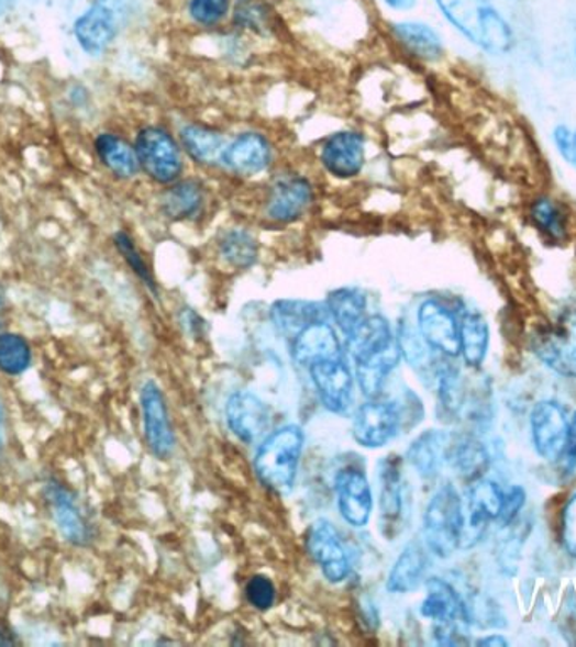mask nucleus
<instances>
[{
  "instance_id": "obj_10",
  "label": "nucleus",
  "mask_w": 576,
  "mask_h": 647,
  "mask_svg": "<svg viewBox=\"0 0 576 647\" xmlns=\"http://www.w3.org/2000/svg\"><path fill=\"white\" fill-rule=\"evenodd\" d=\"M142 423H144L145 442L157 459L166 460L174 453L176 437L170 425L169 410L159 384L154 380L145 381L141 390Z\"/></svg>"
},
{
  "instance_id": "obj_49",
  "label": "nucleus",
  "mask_w": 576,
  "mask_h": 647,
  "mask_svg": "<svg viewBox=\"0 0 576 647\" xmlns=\"http://www.w3.org/2000/svg\"><path fill=\"white\" fill-rule=\"evenodd\" d=\"M385 4L395 11H410L417 4V0H385Z\"/></svg>"
},
{
  "instance_id": "obj_19",
  "label": "nucleus",
  "mask_w": 576,
  "mask_h": 647,
  "mask_svg": "<svg viewBox=\"0 0 576 647\" xmlns=\"http://www.w3.org/2000/svg\"><path fill=\"white\" fill-rule=\"evenodd\" d=\"M274 159V148L265 135L246 132L239 135L224 148L221 163L230 172L243 178H252L265 172Z\"/></svg>"
},
{
  "instance_id": "obj_2",
  "label": "nucleus",
  "mask_w": 576,
  "mask_h": 647,
  "mask_svg": "<svg viewBox=\"0 0 576 647\" xmlns=\"http://www.w3.org/2000/svg\"><path fill=\"white\" fill-rule=\"evenodd\" d=\"M302 450V428L285 425L272 432L259 445L255 457V472L259 482L272 491L288 494L296 484Z\"/></svg>"
},
{
  "instance_id": "obj_30",
  "label": "nucleus",
  "mask_w": 576,
  "mask_h": 647,
  "mask_svg": "<svg viewBox=\"0 0 576 647\" xmlns=\"http://www.w3.org/2000/svg\"><path fill=\"white\" fill-rule=\"evenodd\" d=\"M180 144H182V148L188 153V156L195 163L201 164V166L221 163L224 148H226V142H224L221 132L213 127L199 125V123L186 125L180 131Z\"/></svg>"
},
{
  "instance_id": "obj_21",
  "label": "nucleus",
  "mask_w": 576,
  "mask_h": 647,
  "mask_svg": "<svg viewBox=\"0 0 576 647\" xmlns=\"http://www.w3.org/2000/svg\"><path fill=\"white\" fill-rule=\"evenodd\" d=\"M292 355L299 365L310 366L329 359H343V346L328 321L313 322L292 339Z\"/></svg>"
},
{
  "instance_id": "obj_22",
  "label": "nucleus",
  "mask_w": 576,
  "mask_h": 647,
  "mask_svg": "<svg viewBox=\"0 0 576 647\" xmlns=\"http://www.w3.org/2000/svg\"><path fill=\"white\" fill-rule=\"evenodd\" d=\"M528 217L534 230L550 243H565L572 235V213L555 196H534L528 204Z\"/></svg>"
},
{
  "instance_id": "obj_42",
  "label": "nucleus",
  "mask_w": 576,
  "mask_h": 647,
  "mask_svg": "<svg viewBox=\"0 0 576 647\" xmlns=\"http://www.w3.org/2000/svg\"><path fill=\"white\" fill-rule=\"evenodd\" d=\"M246 599L250 604L256 609V611H268L272 605L275 604V590L274 582L268 577L255 576L246 583Z\"/></svg>"
},
{
  "instance_id": "obj_31",
  "label": "nucleus",
  "mask_w": 576,
  "mask_h": 647,
  "mask_svg": "<svg viewBox=\"0 0 576 647\" xmlns=\"http://www.w3.org/2000/svg\"><path fill=\"white\" fill-rule=\"evenodd\" d=\"M448 438H451V434L430 431L420 435L411 444L410 450H408V459H410L411 466L420 472L422 478H435L440 469L445 466Z\"/></svg>"
},
{
  "instance_id": "obj_27",
  "label": "nucleus",
  "mask_w": 576,
  "mask_h": 647,
  "mask_svg": "<svg viewBox=\"0 0 576 647\" xmlns=\"http://www.w3.org/2000/svg\"><path fill=\"white\" fill-rule=\"evenodd\" d=\"M325 305L307 301H278L272 305V322L284 336L293 337L313 322L328 321Z\"/></svg>"
},
{
  "instance_id": "obj_15",
  "label": "nucleus",
  "mask_w": 576,
  "mask_h": 647,
  "mask_svg": "<svg viewBox=\"0 0 576 647\" xmlns=\"http://www.w3.org/2000/svg\"><path fill=\"white\" fill-rule=\"evenodd\" d=\"M502 495L501 489L490 481H476V484L468 491L467 514H464V529H462L461 546L470 548L476 545L490 521L497 520L501 514Z\"/></svg>"
},
{
  "instance_id": "obj_12",
  "label": "nucleus",
  "mask_w": 576,
  "mask_h": 647,
  "mask_svg": "<svg viewBox=\"0 0 576 647\" xmlns=\"http://www.w3.org/2000/svg\"><path fill=\"white\" fill-rule=\"evenodd\" d=\"M379 507H381V533L391 539L403 529L405 495L403 462L398 456H388L379 464Z\"/></svg>"
},
{
  "instance_id": "obj_28",
  "label": "nucleus",
  "mask_w": 576,
  "mask_h": 647,
  "mask_svg": "<svg viewBox=\"0 0 576 647\" xmlns=\"http://www.w3.org/2000/svg\"><path fill=\"white\" fill-rule=\"evenodd\" d=\"M204 203V186L195 179L173 182L160 199L164 214L174 221L192 220L199 216Z\"/></svg>"
},
{
  "instance_id": "obj_41",
  "label": "nucleus",
  "mask_w": 576,
  "mask_h": 647,
  "mask_svg": "<svg viewBox=\"0 0 576 647\" xmlns=\"http://www.w3.org/2000/svg\"><path fill=\"white\" fill-rule=\"evenodd\" d=\"M231 0H189L188 11L199 26H217L230 12Z\"/></svg>"
},
{
  "instance_id": "obj_38",
  "label": "nucleus",
  "mask_w": 576,
  "mask_h": 647,
  "mask_svg": "<svg viewBox=\"0 0 576 647\" xmlns=\"http://www.w3.org/2000/svg\"><path fill=\"white\" fill-rule=\"evenodd\" d=\"M398 344H400L401 355H405L407 361L418 371H427L432 366V347L425 343L420 331H414L410 324H401L398 333Z\"/></svg>"
},
{
  "instance_id": "obj_24",
  "label": "nucleus",
  "mask_w": 576,
  "mask_h": 647,
  "mask_svg": "<svg viewBox=\"0 0 576 647\" xmlns=\"http://www.w3.org/2000/svg\"><path fill=\"white\" fill-rule=\"evenodd\" d=\"M420 612L423 617L436 622L439 627H458L467 618L461 596L442 579L429 580L425 601Z\"/></svg>"
},
{
  "instance_id": "obj_18",
  "label": "nucleus",
  "mask_w": 576,
  "mask_h": 647,
  "mask_svg": "<svg viewBox=\"0 0 576 647\" xmlns=\"http://www.w3.org/2000/svg\"><path fill=\"white\" fill-rule=\"evenodd\" d=\"M309 371L325 409L332 413H346L353 402L354 378L344 358L315 362Z\"/></svg>"
},
{
  "instance_id": "obj_8",
  "label": "nucleus",
  "mask_w": 576,
  "mask_h": 647,
  "mask_svg": "<svg viewBox=\"0 0 576 647\" xmlns=\"http://www.w3.org/2000/svg\"><path fill=\"white\" fill-rule=\"evenodd\" d=\"M536 355L563 377L576 378V305L566 309L552 330L538 336Z\"/></svg>"
},
{
  "instance_id": "obj_47",
  "label": "nucleus",
  "mask_w": 576,
  "mask_h": 647,
  "mask_svg": "<svg viewBox=\"0 0 576 647\" xmlns=\"http://www.w3.org/2000/svg\"><path fill=\"white\" fill-rule=\"evenodd\" d=\"M21 644V637L14 627L5 621H0V647H14Z\"/></svg>"
},
{
  "instance_id": "obj_32",
  "label": "nucleus",
  "mask_w": 576,
  "mask_h": 647,
  "mask_svg": "<svg viewBox=\"0 0 576 647\" xmlns=\"http://www.w3.org/2000/svg\"><path fill=\"white\" fill-rule=\"evenodd\" d=\"M95 150L107 169L112 170L117 178L130 179L137 176L139 164L135 147L123 141L119 135L100 134L95 141Z\"/></svg>"
},
{
  "instance_id": "obj_36",
  "label": "nucleus",
  "mask_w": 576,
  "mask_h": 647,
  "mask_svg": "<svg viewBox=\"0 0 576 647\" xmlns=\"http://www.w3.org/2000/svg\"><path fill=\"white\" fill-rule=\"evenodd\" d=\"M220 255L230 267L246 270L258 260V242L248 230H228L221 235Z\"/></svg>"
},
{
  "instance_id": "obj_29",
  "label": "nucleus",
  "mask_w": 576,
  "mask_h": 647,
  "mask_svg": "<svg viewBox=\"0 0 576 647\" xmlns=\"http://www.w3.org/2000/svg\"><path fill=\"white\" fill-rule=\"evenodd\" d=\"M427 567H429V557L420 543L413 542L405 546V550L389 571V592L407 593L418 589L425 577Z\"/></svg>"
},
{
  "instance_id": "obj_6",
  "label": "nucleus",
  "mask_w": 576,
  "mask_h": 647,
  "mask_svg": "<svg viewBox=\"0 0 576 647\" xmlns=\"http://www.w3.org/2000/svg\"><path fill=\"white\" fill-rule=\"evenodd\" d=\"M130 0H95L84 15L76 19L75 36L90 55H100L119 36L129 15Z\"/></svg>"
},
{
  "instance_id": "obj_37",
  "label": "nucleus",
  "mask_w": 576,
  "mask_h": 647,
  "mask_svg": "<svg viewBox=\"0 0 576 647\" xmlns=\"http://www.w3.org/2000/svg\"><path fill=\"white\" fill-rule=\"evenodd\" d=\"M33 366L30 343L15 333H0V372L5 377H21Z\"/></svg>"
},
{
  "instance_id": "obj_4",
  "label": "nucleus",
  "mask_w": 576,
  "mask_h": 647,
  "mask_svg": "<svg viewBox=\"0 0 576 647\" xmlns=\"http://www.w3.org/2000/svg\"><path fill=\"white\" fill-rule=\"evenodd\" d=\"M425 539L430 550L440 558H448L461 548L464 529V507L452 486H443L433 495L425 513Z\"/></svg>"
},
{
  "instance_id": "obj_34",
  "label": "nucleus",
  "mask_w": 576,
  "mask_h": 647,
  "mask_svg": "<svg viewBox=\"0 0 576 647\" xmlns=\"http://www.w3.org/2000/svg\"><path fill=\"white\" fill-rule=\"evenodd\" d=\"M461 333V355L468 366L483 365L489 347V326L483 314L476 311H465L458 321Z\"/></svg>"
},
{
  "instance_id": "obj_1",
  "label": "nucleus",
  "mask_w": 576,
  "mask_h": 647,
  "mask_svg": "<svg viewBox=\"0 0 576 647\" xmlns=\"http://www.w3.org/2000/svg\"><path fill=\"white\" fill-rule=\"evenodd\" d=\"M440 12L474 46L490 56H505L514 47V33L490 0H435Z\"/></svg>"
},
{
  "instance_id": "obj_25",
  "label": "nucleus",
  "mask_w": 576,
  "mask_h": 647,
  "mask_svg": "<svg viewBox=\"0 0 576 647\" xmlns=\"http://www.w3.org/2000/svg\"><path fill=\"white\" fill-rule=\"evenodd\" d=\"M445 466L452 467L465 481L476 482L489 467V456L476 438L451 435Z\"/></svg>"
},
{
  "instance_id": "obj_16",
  "label": "nucleus",
  "mask_w": 576,
  "mask_h": 647,
  "mask_svg": "<svg viewBox=\"0 0 576 647\" xmlns=\"http://www.w3.org/2000/svg\"><path fill=\"white\" fill-rule=\"evenodd\" d=\"M339 513L351 526L368 525L373 511V494L368 478L359 467H344L335 476Z\"/></svg>"
},
{
  "instance_id": "obj_39",
  "label": "nucleus",
  "mask_w": 576,
  "mask_h": 647,
  "mask_svg": "<svg viewBox=\"0 0 576 647\" xmlns=\"http://www.w3.org/2000/svg\"><path fill=\"white\" fill-rule=\"evenodd\" d=\"M113 243H115L117 250L122 255L123 260L126 261L135 276L148 287L151 292L157 293V283H155L154 276H152L151 268L145 264L144 257L141 252L137 250L134 239L130 238L129 233L119 232L113 236Z\"/></svg>"
},
{
  "instance_id": "obj_20",
  "label": "nucleus",
  "mask_w": 576,
  "mask_h": 647,
  "mask_svg": "<svg viewBox=\"0 0 576 647\" xmlns=\"http://www.w3.org/2000/svg\"><path fill=\"white\" fill-rule=\"evenodd\" d=\"M531 431H533L534 447L543 459L555 462L562 457L568 422L558 403H538L531 413Z\"/></svg>"
},
{
  "instance_id": "obj_45",
  "label": "nucleus",
  "mask_w": 576,
  "mask_h": 647,
  "mask_svg": "<svg viewBox=\"0 0 576 647\" xmlns=\"http://www.w3.org/2000/svg\"><path fill=\"white\" fill-rule=\"evenodd\" d=\"M524 501H527V492L524 489L512 488L511 491L508 492V495H505V500H502V507L501 514L497 520L501 521L502 525H509L512 520H514L516 514L521 511V507L524 506Z\"/></svg>"
},
{
  "instance_id": "obj_53",
  "label": "nucleus",
  "mask_w": 576,
  "mask_h": 647,
  "mask_svg": "<svg viewBox=\"0 0 576 647\" xmlns=\"http://www.w3.org/2000/svg\"><path fill=\"white\" fill-rule=\"evenodd\" d=\"M575 58H576V47H575Z\"/></svg>"
},
{
  "instance_id": "obj_35",
  "label": "nucleus",
  "mask_w": 576,
  "mask_h": 647,
  "mask_svg": "<svg viewBox=\"0 0 576 647\" xmlns=\"http://www.w3.org/2000/svg\"><path fill=\"white\" fill-rule=\"evenodd\" d=\"M400 356V344L397 343L378 358L356 365L357 383L366 397L376 398L381 393L386 378L392 369L397 368Z\"/></svg>"
},
{
  "instance_id": "obj_33",
  "label": "nucleus",
  "mask_w": 576,
  "mask_h": 647,
  "mask_svg": "<svg viewBox=\"0 0 576 647\" xmlns=\"http://www.w3.org/2000/svg\"><path fill=\"white\" fill-rule=\"evenodd\" d=\"M392 33L411 55L423 62H439L443 56V43L432 27L422 22H397Z\"/></svg>"
},
{
  "instance_id": "obj_5",
  "label": "nucleus",
  "mask_w": 576,
  "mask_h": 647,
  "mask_svg": "<svg viewBox=\"0 0 576 647\" xmlns=\"http://www.w3.org/2000/svg\"><path fill=\"white\" fill-rule=\"evenodd\" d=\"M135 153L148 178L160 185L179 181L180 174L185 170L179 144L166 129H142L135 138Z\"/></svg>"
},
{
  "instance_id": "obj_13",
  "label": "nucleus",
  "mask_w": 576,
  "mask_h": 647,
  "mask_svg": "<svg viewBox=\"0 0 576 647\" xmlns=\"http://www.w3.org/2000/svg\"><path fill=\"white\" fill-rule=\"evenodd\" d=\"M226 422L243 444L250 445L267 437L272 415L267 403L250 391L231 394L226 403Z\"/></svg>"
},
{
  "instance_id": "obj_11",
  "label": "nucleus",
  "mask_w": 576,
  "mask_h": 647,
  "mask_svg": "<svg viewBox=\"0 0 576 647\" xmlns=\"http://www.w3.org/2000/svg\"><path fill=\"white\" fill-rule=\"evenodd\" d=\"M403 416L395 403L372 398L354 416L353 437L363 447L379 449L397 437Z\"/></svg>"
},
{
  "instance_id": "obj_50",
  "label": "nucleus",
  "mask_w": 576,
  "mask_h": 647,
  "mask_svg": "<svg viewBox=\"0 0 576 647\" xmlns=\"http://www.w3.org/2000/svg\"><path fill=\"white\" fill-rule=\"evenodd\" d=\"M477 644H479V646L486 647H506L508 646V640L501 636H490L486 637V639H480Z\"/></svg>"
},
{
  "instance_id": "obj_17",
  "label": "nucleus",
  "mask_w": 576,
  "mask_h": 647,
  "mask_svg": "<svg viewBox=\"0 0 576 647\" xmlns=\"http://www.w3.org/2000/svg\"><path fill=\"white\" fill-rule=\"evenodd\" d=\"M364 163H366V141L359 132H337L322 145L321 164L332 178H356L363 170Z\"/></svg>"
},
{
  "instance_id": "obj_14",
  "label": "nucleus",
  "mask_w": 576,
  "mask_h": 647,
  "mask_svg": "<svg viewBox=\"0 0 576 647\" xmlns=\"http://www.w3.org/2000/svg\"><path fill=\"white\" fill-rule=\"evenodd\" d=\"M417 319L418 331L433 352L442 353L451 358L461 355L458 319L447 305L429 299L418 309Z\"/></svg>"
},
{
  "instance_id": "obj_40",
  "label": "nucleus",
  "mask_w": 576,
  "mask_h": 647,
  "mask_svg": "<svg viewBox=\"0 0 576 647\" xmlns=\"http://www.w3.org/2000/svg\"><path fill=\"white\" fill-rule=\"evenodd\" d=\"M233 21L243 30L262 33L268 27L270 14L259 0H239L234 5Z\"/></svg>"
},
{
  "instance_id": "obj_52",
  "label": "nucleus",
  "mask_w": 576,
  "mask_h": 647,
  "mask_svg": "<svg viewBox=\"0 0 576 647\" xmlns=\"http://www.w3.org/2000/svg\"><path fill=\"white\" fill-rule=\"evenodd\" d=\"M14 4V0H0V15L5 14Z\"/></svg>"
},
{
  "instance_id": "obj_46",
  "label": "nucleus",
  "mask_w": 576,
  "mask_h": 647,
  "mask_svg": "<svg viewBox=\"0 0 576 647\" xmlns=\"http://www.w3.org/2000/svg\"><path fill=\"white\" fill-rule=\"evenodd\" d=\"M560 459L563 460V469L566 472H573L576 469V412L573 413L572 420H569L565 447H563V454Z\"/></svg>"
},
{
  "instance_id": "obj_44",
  "label": "nucleus",
  "mask_w": 576,
  "mask_h": 647,
  "mask_svg": "<svg viewBox=\"0 0 576 647\" xmlns=\"http://www.w3.org/2000/svg\"><path fill=\"white\" fill-rule=\"evenodd\" d=\"M563 545L576 558V495H573L563 513Z\"/></svg>"
},
{
  "instance_id": "obj_48",
  "label": "nucleus",
  "mask_w": 576,
  "mask_h": 647,
  "mask_svg": "<svg viewBox=\"0 0 576 647\" xmlns=\"http://www.w3.org/2000/svg\"><path fill=\"white\" fill-rule=\"evenodd\" d=\"M8 450V415H5L4 402L0 397V460L4 459Z\"/></svg>"
},
{
  "instance_id": "obj_7",
  "label": "nucleus",
  "mask_w": 576,
  "mask_h": 647,
  "mask_svg": "<svg viewBox=\"0 0 576 647\" xmlns=\"http://www.w3.org/2000/svg\"><path fill=\"white\" fill-rule=\"evenodd\" d=\"M307 551L321 567L325 579L341 583L351 576V557L344 545L343 536L331 521L318 520L310 525L306 536Z\"/></svg>"
},
{
  "instance_id": "obj_26",
  "label": "nucleus",
  "mask_w": 576,
  "mask_h": 647,
  "mask_svg": "<svg viewBox=\"0 0 576 647\" xmlns=\"http://www.w3.org/2000/svg\"><path fill=\"white\" fill-rule=\"evenodd\" d=\"M325 308H328L329 317L346 337L354 334L364 319L368 317V299L359 289H351V287L329 293Z\"/></svg>"
},
{
  "instance_id": "obj_9",
  "label": "nucleus",
  "mask_w": 576,
  "mask_h": 647,
  "mask_svg": "<svg viewBox=\"0 0 576 647\" xmlns=\"http://www.w3.org/2000/svg\"><path fill=\"white\" fill-rule=\"evenodd\" d=\"M313 201V188L309 179L287 174L275 179L265 199V214L278 225L299 221Z\"/></svg>"
},
{
  "instance_id": "obj_23",
  "label": "nucleus",
  "mask_w": 576,
  "mask_h": 647,
  "mask_svg": "<svg viewBox=\"0 0 576 647\" xmlns=\"http://www.w3.org/2000/svg\"><path fill=\"white\" fill-rule=\"evenodd\" d=\"M398 339L392 337L391 326L383 315H368L363 324L347 337V352L356 365L369 361L391 349Z\"/></svg>"
},
{
  "instance_id": "obj_43",
  "label": "nucleus",
  "mask_w": 576,
  "mask_h": 647,
  "mask_svg": "<svg viewBox=\"0 0 576 647\" xmlns=\"http://www.w3.org/2000/svg\"><path fill=\"white\" fill-rule=\"evenodd\" d=\"M553 144L560 157L576 170V131H569V127L560 123L553 129Z\"/></svg>"
},
{
  "instance_id": "obj_51",
  "label": "nucleus",
  "mask_w": 576,
  "mask_h": 647,
  "mask_svg": "<svg viewBox=\"0 0 576 647\" xmlns=\"http://www.w3.org/2000/svg\"><path fill=\"white\" fill-rule=\"evenodd\" d=\"M5 309H8V297H5L4 287L0 286V333L4 330Z\"/></svg>"
},
{
  "instance_id": "obj_3",
  "label": "nucleus",
  "mask_w": 576,
  "mask_h": 647,
  "mask_svg": "<svg viewBox=\"0 0 576 647\" xmlns=\"http://www.w3.org/2000/svg\"><path fill=\"white\" fill-rule=\"evenodd\" d=\"M44 503L51 517L55 521L56 528L62 533L63 539L78 548H88L93 545L98 536V528L91 517L90 510L85 506L80 495L68 482L58 476L49 475L43 481L41 488Z\"/></svg>"
}]
</instances>
